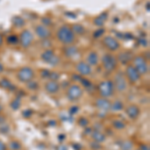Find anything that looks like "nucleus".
Instances as JSON below:
<instances>
[{
  "label": "nucleus",
  "mask_w": 150,
  "mask_h": 150,
  "mask_svg": "<svg viewBox=\"0 0 150 150\" xmlns=\"http://www.w3.org/2000/svg\"><path fill=\"white\" fill-rule=\"evenodd\" d=\"M56 37L57 39L64 44L65 46L66 45H71L75 42V39H76V35L74 34V32L72 31L71 27L67 25H63L61 26L56 32Z\"/></svg>",
  "instance_id": "obj_1"
},
{
  "label": "nucleus",
  "mask_w": 150,
  "mask_h": 150,
  "mask_svg": "<svg viewBox=\"0 0 150 150\" xmlns=\"http://www.w3.org/2000/svg\"><path fill=\"white\" fill-rule=\"evenodd\" d=\"M115 88L112 80H103L98 84V92L101 97L109 98L114 94Z\"/></svg>",
  "instance_id": "obj_2"
},
{
  "label": "nucleus",
  "mask_w": 150,
  "mask_h": 150,
  "mask_svg": "<svg viewBox=\"0 0 150 150\" xmlns=\"http://www.w3.org/2000/svg\"><path fill=\"white\" fill-rule=\"evenodd\" d=\"M101 64H102V67L105 71L113 72L116 69V67H117L118 60L111 53H106L101 58Z\"/></svg>",
  "instance_id": "obj_3"
},
{
  "label": "nucleus",
  "mask_w": 150,
  "mask_h": 150,
  "mask_svg": "<svg viewBox=\"0 0 150 150\" xmlns=\"http://www.w3.org/2000/svg\"><path fill=\"white\" fill-rule=\"evenodd\" d=\"M35 76V72L31 67L29 66H24L21 67L20 69L16 73V77L20 82L22 83H27V82L31 81Z\"/></svg>",
  "instance_id": "obj_4"
},
{
  "label": "nucleus",
  "mask_w": 150,
  "mask_h": 150,
  "mask_svg": "<svg viewBox=\"0 0 150 150\" xmlns=\"http://www.w3.org/2000/svg\"><path fill=\"white\" fill-rule=\"evenodd\" d=\"M133 66L135 67V69L139 72V74L141 75H146L148 74L149 72V65L147 63L146 59L141 56V55H138V56L133 57Z\"/></svg>",
  "instance_id": "obj_5"
},
{
  "label": "nucleus",
  "mask_w": 150,
  "mask_h": 150,
  "mask_svg": "<svg viewBox=\"0 0 150 150\" xmlns=\"http://www.w3.org/2000/svg\"><path fill=\"white\" fill-rule=\"evenodd\" d=\"M113 84H114V88L118 92H124L128 87V81L125 77V75L122 72H118L115 74L114 79H113Z\"/></svg>",
  "instance_id": "obj_6"
},
{
  "label": "nucleus",
  "mask_w": 150,
  "mask_h": 150,
  "mask_svg": "<svg viewBox=\"0 0 150 150\" xmlns=\"http://www.w3.org/2000/svg\"><path fill=\"white\" fill-rule=\"evenodd\" d=\"M19 44L23 48H29L34 40V35L29 29H24L19 34Z\"/></svg>",
  "instance_id": "obj_7"
},
{
  "label": "nucleus",
  "mask_w": 150,
  "mask_h": 150,
  "mask_svg": "<svg viewBox=\"0 0 150 150\" xmlns=\"http://www.w3.org/2000/svg\"><path fill=\"white\" fill-rule=\"evenodd\" d=\"M41 60L45 63L52 65V66H56L57 64H59L60 62V58L57 56L54 53V51L51 49H46L44 50L40 55Z\"/></svg>",
  "instance_id": "obj_8"
},
{
  "label": "nucleus",
  "mask_w": 150,
  "mask_h": 150,
  "mask_svg": "<svg viewBox=\"0 0 150 150\" xmlns=\"http://www.w3.org/2000/svg\"><path fill=\"white\" fill-rule=\"evenodd\" d=\"M83 95V89L78 84H71L66 91V96L70 101L79 100Z\"/></svg>",
  "instance_id": "obj_9"
},
{
  "label": "nucleus",
  "mask_w": 150,
  "mask_h": 150,
  "mask_svg": "<svg viewBox=\"0 0 150 150\" xmlns=\"http://www.w3.org/2000/svg\"><path fill=\"white\" fill-rule=\"evenodd\" d=\"M124 75H125V77H126L127 81L132 84L137 83V82L140 80V78H141V75L139 74V72L137 71V70L135 69V67L131 64L127 65L126 69H125Z\"/></svg>",
  "instance_id": "obj_10"
},
{
  "label": "nucleus",
  "mask_w": 150,
  "mask_h": 150,
  "mask_svg": "<svg viewBox=\"0 0 150 150\" xmlns=\"http://www.w3.org/2000/svg\"><path fill=\"white\" fill-rule=\"evenodd\" d=\"M102 44L104 45V47L107 50H109V51H117L120 48L119 41L111 35H107V36H105V37H103Z\"/></svg>",
  "instance_id": "obj_11"
},
{
  "label": "nucleus",
  "mask_w": 150,
  "mask_h": 150,
  "mask_svg": "<svg viewBox=\"0 0 150 150\" xmlns=\"http://www.w3.org/2000/svg\"><path fill=\"white\" fill-rule=\"evenodd\" d=\"M75 69L78 72L80 76H88L92 73V67L90 66L86 61H79L78 63L75 65Z\"/></svg>",
  "instance_id": "obj_12"
},
{
  "label": "nucleus",
  "mask_w": 150,
  "mask_h": 150,
  "mask_svg": "<svg viewBox=\"0 0 150 150\" xmlns=\"http://www.w3.org/2000/svg\"><path fill=\"white\" fill-rule=\"evenodd\" d=\"M35 34L37 35V37H39L40 39L45 40L49 39L51 36V31L47 26L43 25V24H39L35 27Z\"/></svg>",
  "instance_id": "obj_13"
},
{
  "label": "nucleus",
  "mask_w": 150,
  "mask_h": 150,
  "mask_svg": "<svg viewBox=\"0 0 150 150\" xmlns=\"http://www.w3.org/2000/svg\"><path fill=\"white\" fill-rule=\"evenodd\" d=\"M125 113L130 119L135 120L139 117L140 115V108L136 104H130L128 105L126 108H125Z\"/></svg>",
  "instance_id": "obj_14"
},
{
  "label": "nucleus",
  "mask_w": 150,
  "mask_h": 150,
  "mask_svg": "<svg viewBox=\"0 0 150 150\" xmlns=\"http://www.w3.org/2000/svg\"><path fill=\"white\" fill-rule=\"evenodd\" d=\"M95 106L99 110L108 111V110H110V107H111V101L108 98L100 97V98L96 99Z\"/></svg>",
  "instance_id": "obj_15"
},
{
  "label": "nucleus",
  "mask_w": 150,
  "mask_h": 150,
  "mask_svg": "<svg viewBox=\"0 0 150 150\" xmlns=\"http://www.w3.org/2000/svg\"><path fill=\"white\" fill-rule=\"evenodd\" d=\"M45 91L49 94H56L60 89V85L57 81H53V80H49L45 83Z\"/></svg>",
  "instance_id": "obj_16"
},
{
  "label": "nucleus",
  "mask_w": 150,
  "mask_h": 150,
  "mask_svg": "<svg viewBox=\"0 0 150 150\" xmlns=\"http://www.w3.org/2000/svg\"><path fill=\"white\" fill-rule=\"evenodd\" d=\"M86 62L90 65L91 67L97 65L98 62H99L98 53L96 51H90V52H89L88 55H87V57H86Z\"/></svg>",
  "instance_id": "obj_17"
},
{
  "label": "nucleus",
  "mask_w": 150,
  "mask_h": 150,
  "mask_svg": "<svg viewBox=\"0 0 150 150\" xmlns=\"http://www.w3.org/2000/svg\"><path fill=\"white\" fill-rule=\"evenodd\" d=\"M133 54H132V52H130V51H123L120 53L119 55H118V59L117 60H119L120 62H121L122 64H124V65H126L129 63L130 61L133 59Z\"/></svg>",
  "instance_id": "obj_18"
},
{
  "label": "nucleus",
  "mask_w": 150,
  "mask_h": 150,
  "mask_svg": "<svg viewBox=\"0 0 150 150\" xmlns=\"http://www.w3.org/2000/svg\"><path fill=\"white\" fill-rule=\"evenodd\" d=\"M91 137H92L94 142H97V143H102L106 140V135L103 132H101L100 130H93L91 132Z\"/></svg>",
  "instance_id": "obj_19"
},
{
  "label": "nucleus",
  "mask_w": 150,
  "mask_h": 150,
  "mask_svg": "<svg viewBox=\"0 0 150 150\" xmlns=\"http://www.w3.org/2000/svg\"><path fill=\"white\" fill-rule=\"evenodd\" d=\"M107 17H108V13L107 12H102L101 14H99V15L94 19V24H95L96 26H98V27H101V26L104 25V23L106 22V20H107Z\"/></svg>",
  "instance_id": "obj_20"
},
{
  "label": "nucleus",
  "mask_w": 150,
  "mask_h": 150,
  "mask_svg": "<svg viewBox=\"0 0 150 150\" xmlns=\"http://www.w3.org/2000/svg\"><path fill=\"white\" fill-rule=\"evenodd\" d=\"M63 52L67 57H72L78 52V49H77L76 46H74V45H72V44L66 45V47L63 49Z\"/></svg>",
  "instance_id": "obj_21"
},
{
  "label": "nucleus",
  "mask_w": 150,
  "mask_h": 150,
  "mask_svg": "<svg viewBox=\"0 0 150 150\" xmlns=\"http://www.w3.org/2000/svg\"><path fill=\"white\" fill-rule=\"evenodd\" d=\"M123 108H124V104H123L122 101L117 99V100H115L113 103H111L110 110L114 111V112H118V111H121Z\"/></svg>",
  "instance_id": "obj_22"
},
{
  "label": "nucleus",
  "mask_w": 150,
  "mask_h": 150,
  "mask_svg": "<svg viewBox=\"0 0 150 150\" xmlns=\"http://www.w3.org/2000/svg\"><path fill=\"white\" fill-rule=\"evenodd\" d=\"M71 29L75 35H82L85 33V28H84V26L81 25V24H74L71 27Z\"/></svg>",
  "instance_id": "obj_23"
},
{
  "label": "nucleus",
  "mask_w": 150,
  "mask_h": 150,
  "mask_svg": "<svg viewBox=\"0 0 150 150\" xmlns=\"http://www.w3.org/2000/svg\"><path fill=\"white\" fill-rule=\"evenodd\" d=\"M8 148H10V150H21L22 145L17 140H11L8 144Z\"/></svg>",
  "instance_id": "obj_24"
},
{
  "label": "nucleus",
  "mask_w": 150,
  "mask_h": 150,
  "mask_svg": "<svg viewBox=\"0 0 150 150\" xmlns=\"http://www.w3.org/2000/svg\"><path fill=\"white\" fill-rule=\"evenodd\" d=\"M12 24H13L15 27H22L25 24V21H24L23 18L19 17V16H15L12 19Z\"/></svg>",
  "instance_id": "obj_25"
},
{
  "label": "nucleus",
  "mask_w": 150,
  "mask_h": 150,
  "mask_svg": "<svg viewBox=\"0 0 150 150\" xmlns=\"http://www.w3.org/2000/svg\"><path fill=\"white\" fill-rule=\"evenodd\" d=\"M0 85L3 87V88H5V89H9V90L14 89V85L12 84L11 81L8 80V79H2V80L0 81Z\"/></svg>",
  "instance_id": "obj_26"
},
{
  "label": "nucleus",
  "mask_w": 150,
  "mask_h": 150,
  "mask_svg": "<svg viewBox=\"0 0 150 150\" xmlns=\"http://www.w3.org/2000/svg\"><path fill=\"white\" fill-rule=\"evenodd\" d=\"M7 43L9 45H16L19 43V37L15 34H12L7 37Z\"/></svg>",
  "instance_id": "obj_27"
},
{
  "label": "nucleus",
  "mask_w": 150,
  "mask_h": 150,
  "mask_svg": "<svg viewBox=\"0 0 150 150\" xmlns=\"http://www.w3.org/2000/svg\"><path fill=\"white\" fill-rule=\"evenodd\" d=\"M112 126L117 130H121V129H124L125 128V123L122 121V120H113L112 121Z\"/></svg>",
  "instance_id": "obj_28"
},
{
  "label": "nucleus",
  "mask_w": 150,
  "mask_h": 150,
  "mask_svg": "<svg viewBox=\"0 0 150 150\" xmlns=\"http://www.w3.org/2000/svg\"><path fill=\"white\" fill-rule=\"evenodd\" d=\"M133 147V143L130 140H125V141L122 142L121 144V149L122 150H130Z\"/></svg>",
  "instance_id": "obj_29"
},
{
  "label": "nucleus",
  "mask_w": 150,
  "mask_h": 150,
  "mask_svg": "<svg viewBox=\"0 0 150 150\" xmlns=\"http://www.w3.org/2000/svg\"><path fill=\"white\" fill-rule=\"evenodd\" d=\"M20 105H21V101H20V99H19V98L14 99V100H12L11 103H10V106H11V108L13 110H17L18 108L20 107Z\"/></svg>",
  "instance_id": "obj_30"
},
{
  "label": "nucleus",
  "mask_w": 150,
  "mask_h": 150,
  "mask_svg": "<svg viewBox=\"0 0 150 150\" xmlns=\"http://www.w3.org/2000/svg\"><path fill=\"white\" fill-rule=\"evenodd\" d=\"M59 77H60L59 73H57V72H51V71H50V75H49V79H50V80L57 81L58 79H59Z\"/></svg>",
  "instance_id": "obj_31"
},
{
  "label": "nucleus",
  "mask_w": 150,
  "mask_h": 150,
  "mask_svg": "<svg viewBox=\"0 0 150 150\" xmlns=\"http://www.w3.org/2000/svg\"><path fill=\"white\" fill-rule=\"evenodd\" d=\"M27 86L30 89L34 90V89H37L38 88V83H37V82H32V80H31V81L27 82Z\"/></svg>",
  "instance_id": "obj_32"
},
{
  "label": "nucleus",
  "mask_w": 150,
  "mask_h": 150,
  "mask_svg": "<svg viewBox=\"0 0 150 150\" xmlns=\"http://www.w3.org/2000/svg\"><path fill=\"white\" fill-rule=\"evenodd\" d=\"M78 123H79V125L80 126H82V127H86L87 125H88V120L86 119V118H84V117H82V118H80L79 119V121H78Z\"/></svg>",
  "instance_id": "obj_33"
},
{
  "label": "nucleus",
  "mask_w": 150,
  "mask_h": 150,
  "mask_svg": "<svg viewBox=\"0 0 150 150\" xmlns=\"http://www.w3.org/2000/svg\"><path fill=\"white\" fill-rule=\"evenodd\" d=\"M104 34V29L103 28H99L98 30H96L95 32L93 33V36L95 38H97V37H100L101 35H103Z\"/></svg>",
  "instance_id": "obj_34"
},
{
  "label": "nucleus",
  "mask_w": 150,
  "mask_h": 150,
  "mask_svg": "<svg viewBox=\"0 0 150 150\" xmlns=\"http://www.w3.org/2000/svg\"><path fill=\"white\" fill-rule=\"evenodd\" d=\"M49 75H50L49 70L44 69L41 71V77H43V78H49Z\"/></svg>",
  "instance_id": "obj_35"
},
{
  "label": "nucleus",
  "mask_w": 150,
  "mask_h": 150,
  "mask_svg": "<svg viewBox=\"0 0 150 150\" xmlns=\"http://www.w3.org/2000/svg\"><path fill=\"white\" fill-rule=\"evenodd\" d=\"M90 145L92 146V149L93 150H97V149L100 148V143H97V142H94L93 141V143H91Z\"/></svg>",
  "instance_id": "obj_36"
},
{
  "label": "nucleus",
  "mask_w": 150,
  "mask_h": 150,
  "mask_svg": "<svg viewBox=\"0 0 150 150\" xmlns=\"http://www.w3.org/2000/svg\"><path fill=\"white\" fill-rule=\"evenodd\" d=\"M140 150H150L149 148V145L148 144H140V147H139Z\"/></svg>",
  "instance_id": "obj_37"
},
{
  "label": "nucleus",
  "mask_w": 150,
  "mask_h": 150,
  "mask_svg": "<svg viewBox=\"0 0 150 150\" xmlns=\"http://www.w3.org/2000/svg\"><path fill=\"white\" fill-rule=\"evenodd\" d=\"M56 150H68V147H67V145L61 144V145H59V146H57Z\"/></svg>",
  "instance_id": "obj_38"
},
{
  "label": "nucleus",
  "mask_w": 150,
  "mask_h": 150,
  "mask_svg": "<svg viewBox=\"0 0 150 150\" xmlns=\"http://www.w3.org/2000/svg\"><path fill=\"white\" fill-rule=\"evenodd\" d=\"M7 145L4 143V142H2L1 140H0V150H7Z\"/></svg>",
  "instance_id": "obj_39"
},
{
  "label": "nucleus",
  "mask_w": 150,
  "mask_h": 150,
  "mask_svg": "<svg viewBox=\"0 0 150 150\" xmlns=\"http://www.w3.org/2000/svg\"><path fill=\"white\" fill-rule=\"evenodd\" d=\"M31 115H32V111L31 110H27V111H24L23 112L24 117H30Z\"/></svg>",
  "instance_id": "obj_40"
},
{
  "label": "nucleus",
  "mask_w": 150,
  "mask_h": 150,
  "mask_svg": "<svg viewBox=\"0 0 150 150\" xmlns=\"http://www.w3.org/2000/svg\"><path fill=\"white\" fill-rule=\"evenodd\" d=\"M139 42H140V44L142 45V46H147V40L146 39H142V38H140L139 39Z\"/></svg>",
  "instance_id": "obj_41"
},
{
  "label": "nucleus",
  "mask_w": 150,
  "mask_h": 150,
  "mask_svg": "<svg viewBox=\"0 0 150 150\" xmlns=\"http://www.w3.org/2000/svg\"><path fill=\"white\" fill-rule=\"evenodd\" d=\"M5 120H6V118L4 117V116H2L1 114H0V125L5 124Z\"/></svg>",
  "instance_id": "obj_42"
},
{
  "label": "nucleus",
  "mask_w": 150,
  "mask_h": 150,
  "mask_svg": "<svg viewBox=\"0 0 150 150\" xmlns=\"http://www.w3.org/2000/svg\"><path fill=\"white\" fill-rule=\"evenodd\" d=\"M2 45H3V36L0 33V47H1Z\"/></svg>",
  "instance_id": "obj_43"
},
{
  "label": "nucleus",
  "mask_w": 150,
  "mask_h": 150,
  "mask_svg": "<svg viewBox=\"0 0 150 150\" xmlns=\"http://www.w3.org/2000/svg\"><path fill=\"white\" fill-rule=\"evenodd\" d=\"M2 111H3V106H2L1 104H0V114H1Z\"/></svg>",
  "instance_id": "obj_44"
}]
</instances>
